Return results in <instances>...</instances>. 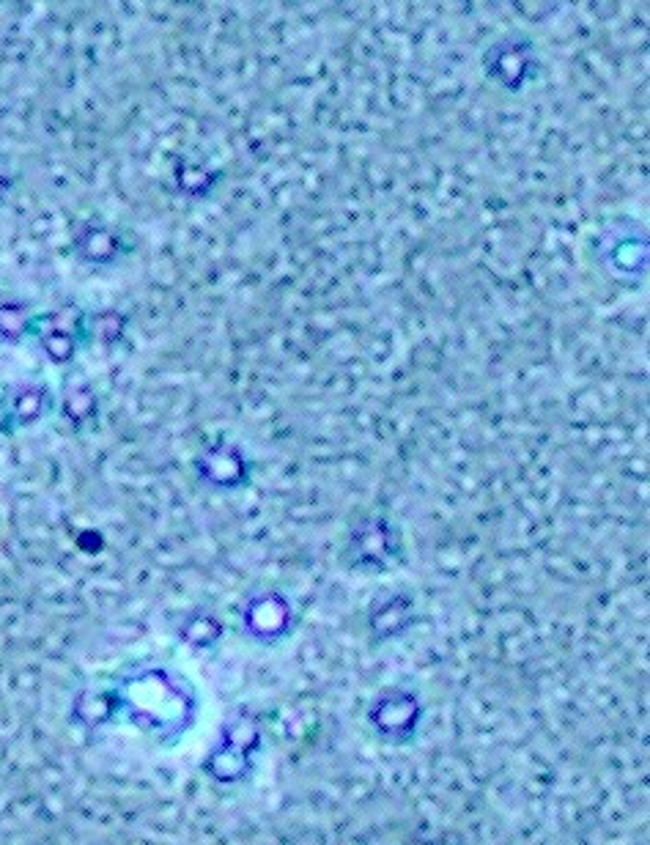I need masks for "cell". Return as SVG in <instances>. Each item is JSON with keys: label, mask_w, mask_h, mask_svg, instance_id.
<instances>
[{"label": "cell", "mask_w": 650, "mask_h": 845, "mask_svg": "<svg viewBox=\"0 0 650 845\" xmlns=\"http://www.w3.org/2000/svg\"><path fill=\"white\" fill-rule=\"evenodd\" d=\"M86 333V314L77 305H61L44 319V330L39 333L42 352L50 362L66 365L77 354V341Z\"/></svg>", "instance_id": "8992f818"}, {"label": "cell", "mask_w": 650, "mask_h": 845, "mask_svg": "<svg viewBox=\"0 0 650 845\" xmlns=\"http://www.w3.org/2000/svg\"><path fill=\"white\" fill-rule=\"evenodd\" d=\"M403 538L400 530L382 513L363 516L352 530L346 541V563L363 574H379L392 568L400 560Z\"/></svg>", "instance_id": "6da1fadb"}, {"label": "cell", "mask_w": 650, "mask_h": 845, "mask_svg": "<svg viewBox=\"0 0 650 845\" xmlns=\"http://www.w3.org/2000/svg\"><path fill=\"white\" fill-rule=\"evenodd\" d=\"M6 187H9V182H6V176H4V174H0V195L6 192Z\"/></svg>", "instance_id": "2e32d148"}, {"label": "cell", "mask_w": 650, "mask_h": 845, "mask_svg": "<svg viewBox=\"0 0 650 845\" xmlns=\"http://www.w3.org/2000/svg\"><path fill=\"white\" fill-rule=\"evenodd\" d=\"M420 700L415 691L387 689L371 703V722L379 733L390 738H406L420 719Z\"/></svg>", "instance_id": "52a82bcc"}, {"label": "cell", "mask_w": 650, "mask_h": 845, "mask_svg": "<svg viewBox=\"0 0 650 845\" xmlns=\"http://www.w3.org/2000/svg\"><path fill=\"white\" fill-rule=\"evenodd\" d=\"M0 428H4V409H0Z\"/></svg>", "instance_id": "e0dca14e"}, {"label": "cell", "mask_w": 650, "mask_h": 845, "mask_svg": "<svg viewBox=\"0 0 650 845\" xmlns=\"http://www.w3.org/2000/svg\"><path fill=\"white\" fill-rule=\"evenodd\" d=\"M222 634V624L209 612H195L182 626V637L195 648H212Z\"/></svg>", "instance_id": "5bb4252c"}, {"label": "cell", "mask_w": 650, "mask_h": 845, "mask_svg": "<svg viewBox=\"0 0 650 845\" xmlns=\"http://www.w3.org/2000/svg\"><path fill=\"white\" fill-rule=\"evenodd\" d=\"M31 330V311L20 302L0 305V335L9 341H20Z\"/></svg>", "instance_id": "9a60e30c"}, {"label": "cell", "mask_w": 650, "mask_h": 845, "mask_svg": "<svg viewBox=\"0 0 650 845\" xmlns=\"http://www.w3.org/2000/svg\"><path fill=\"white\" fill-rule=\"evenodd\" d=\"M415 624V598L406 590H384L371 601L368 626L376 640H392Z\"/></svg>", "instance_id": "ba28073f"}, {"label": "cell", "mask_w": 650, "mask_h": 845, "mask_svg": "<svg viewBox=\"0 0 650 845\" xmlns=\"http://www.w3.org/2000/svg\"><path fill=\"white\" fill-rule=\"evenodd\" d=\"M220 182V171H212L201 163H184L176 171V184L182 192L193 195V198H203L209 195Z\"/></svg>", "instance_id": "7c38bea8"}, {"label": "cell", "mask_w": 650, "mask_h": 845, "mask_svg": "<svg viewBox=\"0 0 650 845\" xmlns=\"http://www.w3.org/2000/svg\"><path fill=\"white\" fill-rule=\"evenodd\" d=\"M294 606L280 590H256L241 606V629L261 645H275L291 632Z\"/></svg>", "instance_id": "277c9868"}, {"label": "cell", "mask_w": 650, "mask_h": 845, "mask_svg": "<svg viewBox=\"0 0 650 845\" xmlns=\"http://www.w3.org/2000/svg\"><path fill=\"white\" fill-rule=\"evenodd\" d=\"M63 418L69 420V426L80 428L86 426L97 418V409H99V399L94 393V388L89 381H77V384H69L63 390Z\"/></svg>", "instance_id": "30bf717a"}, {"label": "cell", "mask_w": 650, "mask_h": 845, "mask_svg": "<svg viewBox=\"0 0 650 845\" xmlns=\"http://www.w3.org/2000/svg\"><path fill=\"white\" fill-rule=\"evenodd\" d=\"M77 256L89 264H113L121 253V237L110 225L102 222H89L77 234Z\"/></svg>", "instance_id": "9c48e42d"}, {"label": "cell", "mask_w": 650, "mask_h": 845, "mask_svg": "<svg viewBox=\"0 0 650 845\" xmlns=\"http://www.w3.org/2000/svg\"><path fill=\"white\" fill-rule=\"evenodd\" d=\"M127 316L121 311H99L86 319V333L99 343H118L127 333Z\"/></svg>", "instance_id": "4fadbf2b"}, {"label": "cell", "mask_w": 650, "mask_h": 845, "mask_svg": "<svg viewBox=\"0 0 650 845\" xmlns=\"http://www.w3.org/2000/svg\"><path fill=\"white\" fill-rule=\"evenodd\" d=\"M47 412V390L39 384H25L12 396V418L20 426H33Z\"/></svg>", "instance_id": "8fae6325"}, {"label": "cell", "mask_w": 650, "mask_h": 845, "mask_svg": "<svg viewBox=\"0 0 650 845\" xmlns=\"http://www.w3.org/2000/svg\"><path fill=\"white\" fill-rule=\"evenodd\" d=\"M483 69L500 89L519 94L538 77L541 61H538V50L530 39L505 36V39H497L489 44V50H485V55H483Z\"/></svg>", "instance_id": "3957f363"}, {"label": "cell", "mask_w": 650, "mask_h": 845, "mask_svg": "<svg viewBox=\"0 0 650 845\" xmlns=\"http://www.w3.org/2000/svg\"><path fill=\"white\" fill-rule=\"evenodd\" d=\"M195 470L206 486H212L217 492H236V489H245L250 484L253 461L245 450H241V445L222 439V442L206 445L198 453Z\"/></svg>", "instance_id": "5b68a950"}, {"label": "cell", "mask_w": 650, "mask_h": 845, "mask_svg": "<svg viewBox=\"0 0 650 845\" xmlns=\"http://www.w3.org/2000/svg\"><path fill=\"white\" fill-rule=\"evenodd\" d=\"M598 261L620 280H642L650 267L647 230L636 222H615L596 242Z\"/></svg>", "instance_id": "7a4b0ae2"}]
</instances>
